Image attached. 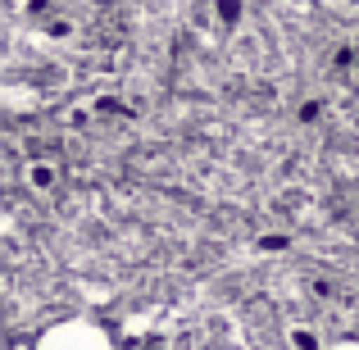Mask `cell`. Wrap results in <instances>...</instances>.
Instances as JSON below:
<instances>
[{"label": "cell", "instance_id": "1", "mask_svg": "<svg viewBox=\"0 0 359 350\" xmlns=\"http://www.w3.org/2000/svg\"><path fill=\"white\" fill-rule=\"evenodd\" d=\"M32 350H114V342L105 328L87 323V318H64V323L46 328L32 342Z\"/></svg>", "mask_w": 359, "mask_h": 350}, {"label": "cell", "instance_id": "2", "mask_svg": "<svg viewBox=\"0 0 359 350\" xmlns=\"http://www.w3.org/2000/svg\"><path fill=\"white\" fill-rule=\"evenodd\" d=\"M332 350H359V342H337Z\"/></svg>", "mask_w": 359, "mask_h": 350}]
</instances>
